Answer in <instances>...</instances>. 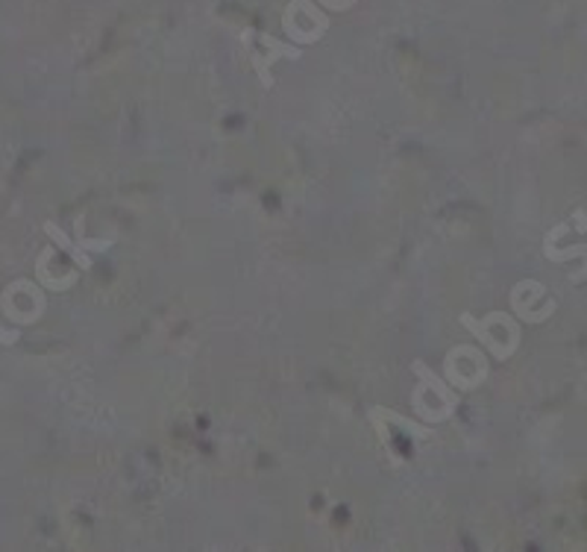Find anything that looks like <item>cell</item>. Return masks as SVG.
Returning a JSON list of instances; mask_svg holds the SVG:
<instances>
[{
	"instance_id": "cell-4",
	"label": "cell",
	"mask_w": 587,
	"mask_h": 552,
	"mask_svg": "<svg viewBox=\"0 0 587 552\" xmlns=\"http://www.w3.org/2000/svg\"><path fill=\"white\" fill-rule=\"evenodd\" d=\"M282 27L297 45H311L329 29V19L311 0H291L289 10L282 15Z\"/></svg>"
},
{
	"instance_id": "cell-1",
	"label": "cell",
	"mask_w": 587,
	"mask_h": 552,
	"mask_svg": "<svg viewBox=\"0 0 587 552\" xmlns=\"http://www.w3.org/2000/svg\"><path fill=\"white\" fill-rule=\"evenodd\" d=\"M412 370L417 373V385L412 391V408L414 415L426 420V424H441L453 417V408L458 406V391L447 385L438 373H435L426 361H412Z\"/></svg>"
},
{
	"instance_id": "cell-11",
	"label": "cell",
	"mask_w": 587,
	"mask_h": 552,
	"mask_svg": "<svg viewBox=\"0 0 587 552\" xmlns=\"http://www.w3.org/2000/svg\"><path fill=\"white\" fill-rule=\"evenodd\" d=\"M353 3H356V0H353ZM320 7H323V10H338V12H341V0H320Z\"/></svg>"
},
{
	"instance_id": "cell-5",
	"label": "cell",
	"mask_w": 587,
	"mask_h": 552,
	"mask_svg": "<svg viewBox=\"0 0 587 552\" xmlns=\"http://www.w3.org/2000/svg\"><path fill=\"white\" fill-rule=\"evenodd\" d=\"M3 311L15 323H36L45 315V294H41L36 282H12L7 294H3Z\"/></svg>"
},
{
	"instance_id": "cell-3",
	"label": "cell",
	"mask_w": 587,
	"mask_h": 552,
	"mask_svg": "<svg viewBox=\"0 0 587 552\" xmlns=\"http://www.w3.org/2000/svg\"><path fill=\"white\" fill-rule=\"evenodd\" d=\"M443 373H447V382L458 388V391H473L488 379V359H485L481 349L470 347V344H458V347L447 353Z\"/></svg>"
},
{
	"instance_id": "cell-8",
	"label": "cell",
	"mask_w": 587,
	"mask_h": 552,
	"mask_svg": "<svg viewBox=\"0 0 587 552\" xmlns=\"http://www.w3.org/2000/svg\"><path fill=\"white\" fill-rule=\"evenodd\" d=\"M83 226H86V221L80 218L77 221V244L83 247V250L86 253H107L109 247H112V242H107V238H86Z\"/></svg>"
},
{
	"instance_id": "cell-7",
	"label": "cell",
	"mask_w": 587,
	"mask_h": 552,
	"mask_svg": "<svg viewBox=\"0 0 587 552\" xmlns=\"http://www.w3.org/2000/svg\"><path fill=\"white\" fill-rule=\"evenodd\" d=\"M45 233H48L50 238H53V242H57L59 247H62V250H65L68 256H71V259H74V265H77V268H83V271H91V253L83 250V247H80L77 242H71V238H68V235L62 233V230H59L57 223H53V221L45 223Z\"/></svg>"
},
{
	"instance_id": "cell-6",
	"label": "cell",
	"mask_w": 587,
	"mask_h": 552,
	"mask_svg": "<svg viewBox=\"0 0 587 552\" xmlns=\"http://www.w3.org/2000/svg\"><path fill=\"white\" fill-rule=\"evenodd\" d=\"M256 39H259V45L268 50V53H259V50L253 48L250 27L241 33V41H244V48H247V53H250V65L256 69V74H259L261 86L273 88V74H270V65H273L277 59H299V48L297 45H282V41L273 39L270 33H256Z\"/></svg>"
},
{
	"instance_id": "cell-10",
	"label": "cell",
	"mask_w": 587,
	"mask_h": 552,
	"mask_svg": "<svg viewBox=\"0 0 587 552\" xmlns=\"http://www.w3.org/2000/svg\"><path fill=\"white\" fill-rule=\"evenodd\" d=\"M576 226L582 230V233H587V212L585 209H578L576 212Z\"/></svg>"
},
{
	"instance_id": "cell-9",
	"label": "cell",
	"mask_w": 587,
	"mask_h": 552,
	"mask_svg": "<svg viewBox=\"0 0 587 552\" xmlns=\"http://www.w3.org/2000/svg\"><path fill=\"white\" fill-rule=\"evenodd\" d=\"M379 412H382V415H386L388 420H394L396 427L408 429V432H412L414 438H429V436H432V429H429V427H420V424H412V420H408V417L394 415V412H388V408H379Z\"/></svg>"
},
{
	"instance_id": "cell-2",
	"label": "cell",
	"mask_w": 587,
	"mask_h": 552,
	"mask_svg": "<svg viewBox=\"0 0 587 552\" xmlns=\"http://www.w3.org/2000/svg\"><path fill=\"white\" fill-rule=\"evenodd\" d=\"M464 330H470L473 339H479L485 347L491 349L493 359L505 361L517 349V341H521V332H517V323L505 315V311H491L488 318H476L470 311L462 315Z\"/></svg>"
}]
</instances>
